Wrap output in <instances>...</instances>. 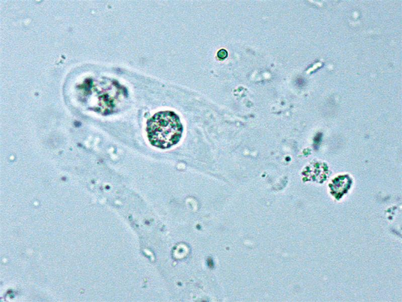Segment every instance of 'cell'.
<instances>
[{
	"instance_id": "1",
	"label": "cell",
	"mask_w": 402,
	"mask_h": 302,
	"mask_svg": "<svg viewBox=\"0 0 402 302\" xmlns=\"http://www.w3.org/2000/svg\"><path fill=\"white\" fill-rule=\"evenodd\" d=\"M183 131L179 117L172 111L156 112L146 122V132L149 142L160 149H168L177 144Z\"/></svg>"
},
{
	"instance_id": "2",
	"label": "cell",
	"mask_w": 402,
	"mask_h": 302,
	"mask_svg": "<svg viewBox=\"0 0 402 302\" xmlns=\"http://www.w3.org/2000/svg\"><path fill=\"white\" fill-rule=\"evenodd\" d=\"M227 55V52L225 49H222L218 51L217 56L219 58L224 59Z\"/></svg>"
}]
</instances>
